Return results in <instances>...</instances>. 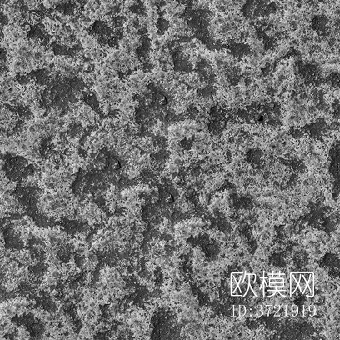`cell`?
Segmentation results:
<instances>
[{"label": "cell", "instance_id": "6da1fadb", "mask_svg": "<svg viewBox=\"0 0 340 340\" xmlns=\"http://www.w3.org/2000/svg\"><path fill=\"white\" fill-rule=\"evenodd\" d=\"M15 108L9 103L3 106L2 108L0 110V122L2 123L5 122H11L15 120Z\"/></svg>", "mask_w": 340, "mask_h": 340}, {"label": "cell", "instance_id": "7a4b0ae2", "mask_svg": "<svg viewBox=\"0 0 340 340\" xmlns=\"http://www.w3.org/2000/svg\"><path fill=\"white\" fill-rule=\"evenodd\" d=\"M39 172L43 175L57 172V166L52 159H45L39 163Z\"/></svg>", "mask_w": 340, "mask_h": 340}, {"label": "cell", "instance_id": "3957f363", "mask_svg": "<svg viewBox=\"0 0 340 340\" xmlns=\"http://www.w3.org/2000/svg\"><path fill=\"white\" fill-rule=\"evenodd\" d=\"M16 113H17L19 118L25 121L26 122L33 121L35 118L33 112L29 106H23L17 108Z\"/></svg>", "mask_w": 340, "mask_h": 340}, {"label": "cell", "instance_id": "277c9868", "mask_svg": "<svg viewBox=\"0 0 340 340\" xmlns=\"http://www.w3.org/2000/svg\"><path fill=\"white\" fill-rule=\"evenodd\" d=\"M24 154L27 158L33 163H40L44 159L38 147L31 148Z\"/></svg>", "mask_w": 340, "mask_h": 340}, {"label": "cell", "instance_id": "5b68a950", "mask_svg": "<svg viewBox=\"0 0 340 340\" xmlns=\"http://www.w3.org/2000/svg\"><path fill=\"white\" fill-rule=\"evenodd\" d=\"M16 81L21 88H27L33 84L31 77L28 74H18L15 75Z\"/></svg>", "mask_w": 340, "mask_h": 340}, {"label": "cell", "instance_id": "8992f818", "mask_svg": "<svg viewBox=\"0 0 340 340\" xmlns=\"http://www.w3.org/2000/svg\"><path fill=\"white\" fill-rule=\"evenodd\" d=\"M79 22L81 23L84 29H88L91 28L94 22V18L82 12L81 14L77 15Z\"/></svg>", "mask_w": 340, "mask_h": 340}, {"label": "cell", "instance_id": "52a82bcc", "mask_svg": "<svg viewBox=\"0 0 340 340\" xmlns=\"http://www.w3.org/2000/svg\"><path fill=\"white\" fill-rule=\"evenodd\" d=\"M100 3L97 0H86L83 6V10L94 13L95 11L100 7Z\"/></svg>", "mask_w": 340, "mask_h": 340}, {"label": "cell", "instance_id": "ba28073f", "mask_svg": "<svg viewBox=\"0 0 340 340\" xmlns=\"http://www.w3.org/2000/svg\"><path fill=\"white\" fill-rule=\"evenodd\" d=\"M290 293L292 294L294 292V291L298 288V283L297 282L296 280L294 278L293 276L290 275Z\"/></svg>", "mask_w": 340, "mask_h": 340}, {"label": "cell", "instance_id": "9c48e42d", "mask_svg": "<svg viewBox=\"0 0 340 340\" xmlns=\"http://www.w3.org/2000/svg\"><path fill=\"white\" fill-rule=\"evenodd\" d=\"M298 283V289L302 294L303 292H304V290L307 287V281L301 276V278Z\"/></svg>", "mask_w": 340, "mask_h": 340}, {"label": "cell", "instance_id": "30bf717a", "mask_svg": "<svg viewBox=\"0 0 340 340\" xmlns=\"http://www.w3.org/2000/svg\"><path fill=\"white\" fill-rule=\"evenodd\" d=\"M249 286H250V284H247V283H245V282H242V283H239L238 284V287L241 290V294H242V297H243L244 296V294H246V292H247V290L248 289Z\"/></svg>", "mask_w": 340, "mask_h": 340}, {"label": "cell", "instance_id": "8fae6325", "mask_svg": "<svg viewBox=\"0 0 340 340\" xmlns=\"http://www.w3.org/2000/svg\"><path fill=\"white\" fill-rule=\"evenodd\" d=\"M254 296H255V295H254V292H253V291H252V288H251V286H250L248 287V289L247 290V292H246V294H244V296H243V298H244L245 299V300H250V299L252 298H253Z\"/></svg>", "mask_w": 340, "mask_h": 340}, {"label": "cell", "instance_id": "7c38bea8", "mask_svg": "<svg viewBox=\"0 0 340 340\" xmlns=\"http://www.w3.org/2000/svg\"><path fill=\"white\" fill-rule=\"evenodd\" d=\"M230 280H231V292H232L238 286V283L231 274Z\"/></svg>", "mask_w": 340, "mask_h": 340}, {"label": "cell", "instance_id": "4fadbf2b", "mask_svg": "<svg viewBox=\"0 0 340 340\" xmlns=\"http://www.w3.org/2000/svg\"><path fill=\"white\" fill-rule=\"evenodd\" d=\"M290 275L293 276L294 278L296 280L297 282H298L302 276L300 271H292V272H290Z\"/></svg>", "mask_w": 340, "mask_h": 340}, {"label": "cell", "instance_id": "5bb4252c", "mask_svg": "<svg viewBox=\"0 0 340 340\" xmlns=\"http://www.w3.org/2000/svg\"><path fill=\"white\" fill-rule=\"evenodd\" d=\"M278 293L280 294V296L286 298H287V299H290L291 298V293H290V292L289 290H282L278 292Z\"/></svg>", "mask_w": 340, "mask_h": 340}, {"label": "cell", "instance_id": "9a60e30c", "mask_svg": "<svg viewBox=\"0 0 340 340\" xmlns=\"http://www.w3.org/2000/svg\"><path fill=\"white\" fill-rule=\"evenodd\" d=\"M247 310V306L244 304L239 305V314L240 316H244Z\"/></svg>", "mask_w": 340, "mask_h": 340}, {"label": "cell", "instance_id": "2e32d148", "mask_svg": "<svg viewBox=\"0 0 340 340\" xmlns=\"http://www.w3.org/2000/svg\"><path fill=\"white\" fill-rule=\"evenodd\" d=\"M276 292V291H275V290H267V289L265 288L264 298L273 296L275 294Z\"/></svg>", "mask_w": 340, "mask_h": 340}, {"label": "cell", "instance_id": "e0dca14e", "mask_svg": "<svg viewBox=\"0 0 340 340\" xmlns=\"http://www.w3.org/2000/svg\"><path fill=\"white\" fill-rule=\"evenodd\" d=\"M300 272H301V275L302 277L308 282V280H309L310 277L312 272H310V271H300Z\"/></svg>", "mask_w": 340, "mask_h": 340}, {"label": "cell", "instance_id": "ac0fdd59", "mask_svg": "<svg viewBox=\"0 0 340 340\" xmlns=\"http://www.w3.org/2000/svg\"><path fill=\"white\" fill-rule=\"evenodd\" d=\"M231 275L233 276L234 278H235L236 281L238 283V282H239V280H240V278H241V277L242 272H238V271H235V272H232L231 273Z\"/></svg>", "mask_w": 340, "mask_h": 340}, {"label": "cell", "instance_id": "d6986e66", "mask_svg": "<svg viewBox=\"0 0 340 340\" xmlns=\"http://www.w3.org/2000/svg\"><path fill=\"white\" fill-rule=\"evenodd\" d=\"M248 276H249V284H250V285L254 284L255 280H256V278H257V274L252 272V273L248 274Z\"/></svg>", "mask_w": 340, "mask_h": 340}, {"label": "cell", "instance_id": "ffe728a7", "mask_svg": "<svg viewBox=\"0 0 340 340\" xmlns=\"http://www.w3.org/2000/svg\"><path fill=\"white\" fill-rule=\"evenodd\" d=\"M231 296H237V297H242V294H241V290L240 288H239V287L238 286L237 288L234 290L232 292H231Z\"/></svg>", "mask_w": 340, "mask_h": 340}, {"label": "cell", "instance_id": "44dd1931", "mask_svg": "<svg viewBox=\"0 0 340 340\" xmlns=\"http://www.w3.org/2000/svg\"><path fill=\"white\" fill-rule=\"evenodd\" d=\"M303 294H304V296H306V297H312L313 296V293H312V291L310 290V289L308 288V286H307L306 288H305V290H304V292H303Z\"/></svg>", "mask_w": 340, "mask_h": 340}, {"label": "cell", "instance_id": "7402d4cb", "mask_svg": "<svg viewBox=\"0 0 340 340\" xmlns=\"http://www.w3.org/2000/svg\"><path fill=\"white\" fill-rule=\"evenodd\" d=\"M308 311L309 312H316V306L313 304H311L308 306Z\"/></svg>", "mask_w": 340, "mask_h": 340}, {"label": "cell", "instance_id": "603a6c76", "mask_svg": "<svg viewBox=\"0 0 340 340\" xmlns=\"http://www.w3.org/2000/svg\"><path fill=\"white\" fill-rule=\"evenodd\" d=\"M298 308H299V306L295 304H293L291 306L292 312H298Z\"/></svg>", "mask_w": 340, "mask_h": 340}, {"label": "cell", "instance_id": "cb8c5ba5", "mask_svg": "<svg viewBox=\"0 0 340 340\" xmlns=\"http://www.w3.org/2000/svg\"><path fill=\"white\" fill-rule=\"evenodd\" d=\"M243 282L249 284V276H248V274H245V276H244V280H243Z\"/></svg>", "mask_w": 340, "mask_h": 340}, {"label": "cell", "instance_id": "d4e9b609", "mask_svg": "<svg viewBox=\"0 0 340 340\" xmlns=\"http://www.w3.org/2000/svg\"><path fill=\"white\" fill-rule=\"evenodd\" d=\"M263 278H264V283L267 286H268L270 283V278L268 277H266Z\"/></svg>", "mask_w": 340, "mask_h": 340}]
</instances>
